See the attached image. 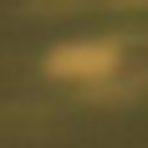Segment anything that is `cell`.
<instances>
[{
  "label": "cell",
  "instance_id": "obj_1",
  "mask_svg": "<svg viewBox=\"0 0 148 148\" xmlns=\"http://www.w3.org/2000/svg\"><path fill=\"white\" fill-rule=\"evenodd\" d=\"M112 66H118V46H107V41H72L61 51H51L56 77H107Z\"/></svg>",
  "mask_w": 148,
  "mask_h": 148
}]
</instances>
